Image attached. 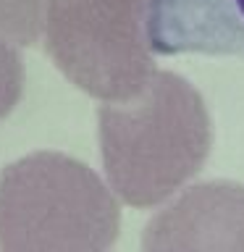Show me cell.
Here are the masks:
<instances>
[{
	"mask_svg": "<svg viewBox=\"0 0 244 252\" xmlns=\"http://www.w3.org/2000/svg\"><path fill=\"white\" fill-rule=\"evenodd\" d=\"M100 155L118 202L155 208L202 171L213 147L202 94L173 71H152L134 94L102 100Z\"/></svg>",
	"mask_w": 244,
	"mask_h": 252,
	"instance_id": "cell-1",
	"label": "cell"
},
{
	"mask_svg": "<svg viewBox=\"0 0 244 252\" xmlns=\"http://www.w3.org/2000/svg\"><path fill=\"white\" fill-rule=\"evenodd\" d=\"M118 231V197L76 158L39 150L0 171V250L100 252Z\"/></svg>",
	"mask_w": 244,
	"mask_h": 252,
	"instance_id": "cell-2",
	"label": "cell"
},
{
	"mask_svg": "<svg viewBox=\"0 0 244 252\" xmlns=\"http://www.w3.org/2000/svg\"><path fill=\"white\" fill-rule=\"evenodd\" d=\"M150 0H47L42 39L61 74L97 100H121L155 71Z\"/></svg>",
	"mask_w": 244,
	"mask_h": 252,
	"instance_id": "cell-3",
	"label": "cell"
},
{
	"mask_svg": "<svg viewBox=\"0 0 244 252\" xmlns=\"http://www.w3.org/2000/svg\"><path fill=\"white\" fill-rule=\"evenodd\" d=\"M142 247L244 252V184L213 179L186 187L147 220Z\"/></svg>",
	"mask_w": 244,
	"mask_h": 252,
	"instance_id": "cell-4",
	"label": "cell"
},
{
	"mask_svg": "<svg viewBox=\"0 0 244 252\" xmlns=\"http://www.w3.org/2000/svg\"><path fill=\"white\" fill-rule=\"evenodd\" d=\"M152 53L244 55V0H150Z\"/></svg>",
	"mask_w": 244,
	"mask_h": 252,
	"instance_id": "cell-5",
	"label": "cell"
},
{
	"mask_svg": "<svg viewBox=\"0 0 244 252\" xmlns=\"http://www.w3.org/2000/svg\"><path fill=\"white\" fill-rule=\"evenodd\" d=\"M47 0H0V39L29 47L42 39Z\"/></svg>",
	"mask_w": 244,
	"mask_h": 252,
	"instance_id": "cell-6",
	"label": "cell"
},
{
	"mask_svg": "<svg viewBox=\"0 0 244 252\" xmlns=\"http://www.w3.org/2000/svg\"><path fill=\"white\" fill-rule=\"evenodd\" d=\"M24 90V61L16 45L0 39V121L19 105Z\"/></svg>",
	"mask_w": 244,
	"mask_h": 252,
	"instance_id": "cell-7",
	"label": "cell"
}]
</instances>
